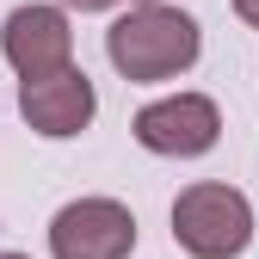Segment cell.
<instances>
[{
    "instance_id": "obj_2",
    "label": "cell",
    "mask_w": 259,
    "mask_h": 259,
    "mask_svg": "<svg viewBox=\"0 0 259 259\" xmlns=\"http://www.w3.org/2000/svg\"><path fill=\"white\" fill-rule=\"evenodd\" d=\"M173 241L191 259H241L253 241V204L247 191L198 179L173 198Z\"/></svg>"
},
{
    "instance_id": "obj_7",
    "label": "cell",
    "mask_w": 259,
    "mask_h": 259,
    "mask_svg": "<svg viewBox=\"0 0 259 259\" xmlns=\"http://www.w3.org/2000/svg\"><path fill=\"white\" fill-rule=\"evenodd\" d=\"M74 13H111V7H154V0H62Z\"/></svg>"
},
{
    "instance_id": "obj_3",
    "label": "cell",
    "mask_w": 259,
    "mask_h": 259,
    "mask_svg": "<svg viewBox=\"0 0 259 259\" xmlns=\"http://www.w3.org/2000/svg\"><path fill=\"white\" fill-rule=\"evenodd\" d=\"M136 142L148 154H167V160H198L222 142V111L216 99H204V93H167V99H154L136 111Z\"/></svg>"
},
{
    "instance_id": "obj_9",
    "label": "cell",
    "mask_w": 259,
    "mask_h": 259,
    "mask_svg": "<svg viewBox=\"0 0 259 259\" xmlns=\"http://www.w3.org/2000/svg\"><path fill=\"white\" fill-rule=\"evenodd\" d=\"M0 259H25V253H0Z\"/></svg>"
},
{
    "instance_id": "obj_5",
    "label": "cell",
    "mask_w": 259,
    "mask_h": 259,
    "mask_svg": "<svg viewBox=\"0 0 259 259\" xmlns=\"http://www.w3.org/2000/svg\"><path fill=\"white\" fill-rule=\"evenodd\" d=\"M0 50L19 68V80H50L62 68H74V31L62 7H13L7 25H0Z\"/></svg>"
},
{
    "instance_id": "obj_6",
    "label": "cell",
    "mask_w": 259,
    "mask_h": 259,
    "mask_svg": "<svg viewBox=\"0 0 259 259\" xmlns=\"http://www.w3.org/2000/svg\"><path fill=\"white\" fill-rule=\"evenodd\" d=\"M19 111H25V123L37 130V136L68 142V136H80V130L93 123L99 93H93V80L80 68H62L50 80H19Z\"/></svg>"
},
{
    "instance_id": "obj_1",
    "label": "cell",
    "mask_w": 259,
    "mask_h": 259,
    "mask_svg": "<svg viewBox=\"0 0 259 259\" xmlns=\"http://www.w3.org/2000/svg\"><path fill=\"white\" fill-rule=\"evenodd\" d=\"M198 50H204L198 19L179 13V7H160V0H154V7H130V13L105 31L111 68H117L123 80H136V87L185 74L191 62H198Z\"/></svg>"
},
{
    "instance_id": "obj_8",
    "label": "cell",
    "mask_w": 259,
    "mask_h": 259,
    "mask_svg": "<svg viewBox=\"0 0 259 259\" xmlns=\"http://www.w3.org/2000/svg\"><path fill=\"white\" fill-rule=\"evenodd\" d=\"M235 13H241V19H247L253 31H259V0H235Z\"/></svg>"
},
{
    "instance_id": "obj_4",
    "label": "cell",
    "mask_w": 259,
    "mask_h": 259,
    "mask_svg": "<svg viewBox=\"0 0 259 259\" xmlns=\"http://www.w3.org/2000/svg\"><path fill=\"white\" fill-rule=\"evenodd\" d=\"M136 216L117 198H74L50 216V253L56 259H130Z\"/></svg>"
}]
</instances>
